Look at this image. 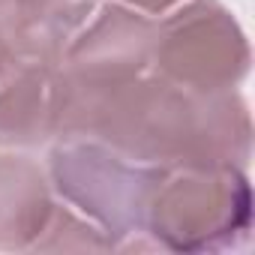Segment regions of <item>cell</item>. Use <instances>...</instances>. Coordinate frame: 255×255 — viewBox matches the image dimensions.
Wrapping results in <instances>:
<instances>
[{
  "mask_svg": "<svg viewBox=\"0 0 255 255\" xmlns=\"http://www.w3.org/2000/svg\"><path fill=\"white\" fill-rule=\"evenodd\" d=\"M252 192L243 165H156L144 240L168 252H222L249 237Z\"/></svg>",
  "mask_w": 255,
  "mask_h": 255,
  "instance_id": "2",
  "label": "cell"
},
{
  "mask_svg": "<svg viewBox=\"0 0 255 255\" xmlns=\"http://www.w3.org/2000/svg\"><path fill=\"white\" fill-rule=\"evenodd\" d=\"M15 48H12V42H9V36H6V30H3V21H0V78L6 75V69L15 63Z\"/></svg>",
  "mask_w": 255,
  "mask_h": 255,
  "instance_id": "10",
  "label": "cell"
},
{
  "mask_svg": "<svg viewBox=\"0 0 255 255\" xmlns=\"http://www.w3.org/2000/svg\"><path fill=\"white\" fill-rule=\"evenodd\" d=\"M45 171L60 201L87 216L114 249H150L144 207L156 165L129 159L96 138H60Z\"/></svg>",
  "mask_w": 255,
  "mask_h": 255,
  "instance_id": "3",
  "label": "cell"
},
{
  "mask_svg": "<svg viewBox=\"0 0 255 255\" xmlns=\"http://www.w3.org/2000/svg\"><path fill=\"white\" fill-rule=\"evenodd\" d=\"M156 18L123 3L99 6L60 57V75L75 87H105L150 69Z\"/></svg>",
  "mask_w": 255,
  "mask_h": 255,
  "instance_id": "5",
  "label": "cell"
},
{
  "mask_svg": "<svg viewBox=\"0 0 255 255\" xmlns=\"http://www.w3.org/2000/svg\"><path fill=\"white\" fill-rule=\"evenodd\" d=\"M114 3H123V6H129V9H135V12H144V15H150V18H159V15H165V12H171L174 6L186 3V0H114Z\"/></svg>",
  "mask_w": 255,
  "mask_h": 255,
  "instance_id": "9",
  "label": "cell"
},
{
  "mask_svg": "<svg viewBox=\"0 0 255 255\" xmlns=\"http://www.w3.org/2000/svg\"><path fill=\"white\" fill-rule=\"evenodd\" d=\"M150 69L195 93H225L246 75L249 45L219 0H186L156 18Z\"/></svg>",
  "mask_w": 255,
  "mask_h": 255,
  "instance_id": "4",
  "label": "cell"
},
{
  "mask_svg": "<svg viewBox=\"0 0 255 255\" xmlns=\"http://www.w3.org/2000/svg\"><path fill=\"white\" fill-rule=\"evenodd\" d=\"M57 210L48 171L15 153H0V249H33Z\"/></svg>",
  "mask_w": 255,
  "mask_h": 255,
  "instance_id": "8",
  "label": "cell"
},
{
  "mask_svg": "<svg viewBox=\"0 0 255 255\" xmlns=\"http://www.w3.org/2000/svg\"><path fill=\"white\" fill-rule=\"evenodd\" d=\"M99 0H0V21L18 57L60 63Z\"/></svg>",
  "mask_w": 255,
  "mask_h": 255,
  "instance_id": "7",
  "label": "cell"
},
{
  "mask_svg": "<svg viewBox=\"0 0 255 255\" xmlns=\"http://www.w3.org/2000/svg\"><path fill=\"white\" fill-rule=\"evenodd\" d=\"M57 138H96L150 165H246L252 129L237 93H195L147 69L105 87L60 75Z\"/></svg>",
  "mask_w": 255,
  "mask_h": 255,
  "instance_id": "1",
  "label": "cell"
},
{
  "mask_svg": "<svg viewBox=\"0 0 255 255\" xmlns=\"http://www.w3.org/2000/svg\"><path fill=\"white\" fill-rule=\"evenodd\" d=\"M60 120V66L15 57L0 78V144L36 147L57 138Z\"/></svg>",
  "mask_w": 255,
  "mask_h": 255,
  "instance_id": "6",
  "label": "cell"
}]
</instances>
